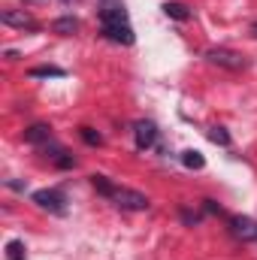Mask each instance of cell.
<instances>
[{"instance_id":"2e32d148","label":"cell","mask_w":257,"mask_h":260,"mask_svg":"<svg viewBox=\"0 0 257 260\" xmlns=\"http://www.w3.org/2000/svg\"><path fill=\"white\" fill-rule=\"evenodd\" d=\"M6 260H24V242L21 239H9L6 242Z\"/></svg>"},{"instance_id":"ba28073f","label":"cell","mask_w":257,"mask_h":260,"mask_svg":"<svg viewBox=\"0 0 257 260\" xmlns=\"http://www.w3.org/2000/svg\"><path fill=\"white\" fill-rule=\"evenodd\" d=\"M43 151H46V157H52L61 170H70V167H76V157L67 151V148H61V145H55V142H49V145H43Z\"/></svg>"},{"instance_id":"8fae6325","label":"cell","mask_w":257,"mask_h":260,"mask_svg":"<svg viewBox=\"0 0 257 260\" xmlns=\"http://www.w3.org/2000/svg\"><path fill=\"white\" fill-rule=\"evenodd\" d=\"M52 30L61 34V37H73V34L79 30V18H76V15H61V18L52 24Z\"/></svg>"},{"instance_id":"ac0fdd59","label":"cell","mask_w":257,"mask_h":260,"mask_svg":"<svg viewBox=\"0 0 257 260\" xmlns=\"http://www.w3.org/2000/svg\"><path fill=\"white\" fill-rule=\"evenodd\" d=\"M182 221H185V224H200V215H197V212H188V209H182Z\"/></svg>"},{"instance_id":"277c9868","label":"cell","mask_w":257,"mask_h":260,"mask_svg":"<svg viewBox=\"0 0 257 260\" xmlns=\"http://www.w3.org/2000/svg\"><path fill=\"white\" fill-rule=\"evenodd\" d=\"M109 200H112L118 209H124V212H145V209H148V197L139 194V191H133V188H115Z\"/></svg>"},{"instance_id":"8992f818","label":"cell","mask_w":257,"mask_h":260,"mask_svg":"<svg viewBox=\"0 0 257 260\" xmlns=\"http://www.w3.org/2000/svg\"><path fill=\"white\" fill-rule=\"evenodd\" d=\"M230 233L242 242H257V221L245 215H233L230 218Z\"/></svg>"},{"instance_id":"6da1fadb","label":"cell","mask_w":257,"mask_h":260,"mask_svg":"<svg viewBox=\"0 0 257 260\" xmlns=\"http://www.w3.org/2000/svg\"><path fill=\"white\" fill-rule=\"evenodd\" d=\"M100 27H103V37L118 43V46H133V40H136V34L130 27L127 9H124V0H103Z\"/></svg>"},{"instance_id":"7a4b0ae2","label":"cell","mask_w":257,"mask_h":260,"mask_svg":"<svg viewBox=\"0 0 257 260\" xmlns=\"http://www.w3.org/2000/svg\"><path fill=\"white\" fill-rule=\"evenodd\" d=\"M30 200H34L43 212H49V215H58V218H64V215H67V197H64V191H58V188L34 191Z\"/></svg>"},{"instance_id":"5b68a950","label":"cell","mask_w":257,"mask_h":260,"mask_svg":"<svg viewBox=\"0 0 257 260\" xmlns=\"http://www.w3.org/2000/svg\"><path fill=\"white\" fill-rule=\"evenodd\" d=\"M133 142H136L139 151L157 145V124H154V121H145V118L136 121V124H133Z\"/></svg>"},{"instance_id":"52a82bcc","label":"cell","mask_w":257,"mask_h":260,"mask_svg":"<svg viewBox=\"0 0 257 260\" xmlns=\"http://www.w3.org/2000/svg\"><path fill=\"white\" fill-rule=\"evenodd\" d=\"M0 21L9 24V27H21V30H37V27H40L37 18H34L30 12H24V9H3V12H0Z\"/></svg>"},{"instance_id":"30bf717a","label":"cell","mask_w":257,"mask_h":260,"mask_svg":"<svg viewBox=\"0 0 257 260\" xmlns=\"http://www.w3.org/2000/svg\"><path fill=\"white\" fill-rule=\"evenodd\" d=\"M160 9H164L170 18H176V21H191V15H194L191 9H188L185 3H179V0H167Z\"/></svg>"},{"instance_id":"9a60e30c","label":"cell","mask_w":257,"mask_h":260,"mask_svg":"<svg viewBox=\"0 0 257 260\" xmlns=\"http://www.w3.org/2000/svg\"><path fill=\"white\" fill-rule=\"evenodd\" d=\"M209 139L215 142V145H221V148H230V133H227V127H212L209 130Z\"/></svg>"},{"instance_id":"44dd1931","label":"cell","mask_w":257,"mask_h":260,"mask_svg":"<svg viewBox=\"0 0 257 260\" xmlns=\"http://www.w3.org/2000/svg\"><path fill=\"white\" fill-rule=\"evenodd\" d=\"M251 34H254V37H257V21H254V24H251Z\"/></svg>"},{"instance_id":"3957f363","label":"cell","mask_w":257,"mask_h":260,"mask_svg":"<svg viewBox=\"0 0 257 260\" xmlns=\"http://www.w3.org/2000/svg\"><path fill=\"white\" fill-rule=\"evenodd\" d=\"M206 61L215 64V67H224V70H245V67H248L245 55H239V52H233V49H224V46L209 49V52H206Z\"/></svg>"},{"instance_id":"7c38bea8","label":"cell","mask_w":257,"mask_h":260,"mask_svg":"<svg viewBox=\"0 0 257 260\" xmlns=\"http://www.w3.org/2000/svg\"><path fill=\"white\" fill-rule=\"evenodd\" d=\"M91 185H94V191H97V194H103L106 200H109L112 191L118 188V185H115V182H109V176H103V173H94V176H91Z\"/></svg>"},{"instance_id":"4fadbf2b","label":"cell","mask_w":257,"mask_h":260,"mask_svg":"<svg viewBox=\"0 0 257 260\" xmlns=\"http://www.w3.org/2000/svg\"><path fill=\"white\" fill-rule=\"evenodd\" d=\"M67 76V70L64 67H34L30 70V79H64Z\"/></svg>"},{"instance_id":"e0dca14e","label":"cell","mask_w":257,"mask_h":260,"mask_svg":"<svg viewBox=\"0 0 257 260\" xmlns=\"http://www.w3.org/2000/svg\"><path fill=\"white\" fill-rule=\"evenodd\" d=\"M79 136H82L88 145H103V136H100L94 127H79Z\"/></svg>"},{"instance_id":"5bb4252c","label":"cell","mask_w":257,"mask_h":260,"mask_svg":"<svg viewBox=\"0 0 257 260\" xmlns=\"http://www.w3.org/2000/svg\"><path fill=\"white\" fill-rule=\"evenodd\" d=\"M182 164H185L188 170H203V167H206V157H203L200 151L188 148V151H182Z\"/></svg>"},{"instance_id":"9c48e42d","label":"cell","mask_w":257,"mask_h":260,"mask_svg":"<svg viewBox=\"0 0 257 260\" xmlns=\"http://www.w3.org/2000/svg\"><path fill=\"white\" fill-rule=\"evenodd\" d=\"M24 139L30 142V145H49L52 142V127L49 124H30V127L24 130Z\"/></svg>"},{"instance_id":"ffe728a7","label":"cell","mask_w":257,"mask_h":260,"mask_svg":"<svg viewBox=\"0 0 257 260\" xmlns=\"http://www.w3.org/2000/svg\"><path fill=\"white\" fill-rule=\"evenodd\" d=\"M6 188H12V191H24L27 185H24V182H15V179H9V182H6Z\"/></svg>"},{"instance_id":"d6986e66","label":"cell","mask_w":257,"mask_h":260,"mask_svg":"<svg viewBox=\"0 0 257 260\" xmlns=\"http://www.w3.org/2000/svg\"><path fill=\"white\" fill-rule=\"evenodd\" d=\"M203 209H206L209 215H221V206H218L215 200H203Z\"/></svg>"},{"instance_id":"7402d4cb","label":"cell","mask_w":257,"mask_h":260,"mask_svg":"<svg viewBox=\"0 0 257 260\" xmlns=\"http://www.w3.org/2000/svg\"><path fill=\"white\" fill-rule=\"evenodd\" d=\"M61 3H70V0H61Z\"/></svg>"}]
</instances>
